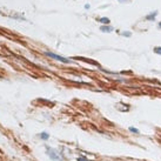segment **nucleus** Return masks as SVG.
<instances>
[{
    "label": "nucleus",
    "mask_w": 161,
    "mask_h": 161,
    "mask_svg": "<svg viewBox=\"0 0 161 161\" xmlns=\"http://www.w3.org/2000/svg\"><path fill=\"white\" fill-rule=\"evenodd\" d=\"M46 154L48 155V158L51 160H53V161H62L61 154L56 149H54L52 147H46Z\"/></svg>",
    "instance_id": "f257e3e1"
},
{
    "label": "nucleus",
    "mask_w": 161,
    "mask_h": 161,
    "mask_svg": "<svg viewBox=\"0 0 161 161\" xmlns=\"http://www.w3.org/2000/svg\"><path fill=\"white\" fill-rule=\"evenodd\" d=\"M45 55L50 56V58H52V59H54V60H59V61H61V62H64V64H70V62H71L70 59H66V58H64V56L58 55V54H54V53H52V52H45Z\"/></svg>",
    "instance_id": "f03ea898"
},
{
    "label": "nucleus",
    "mask_w": 161,
    "mask_h": 161,
    "mask_svg": "<svg viewBox=\"0 0 161 161\" xmlns=\"http://www.w3.org/2000/svg\"><path fill=\"white\" fill-rule=\"evenodd\" d=\"M113 30H114L113 27L106 26V25H103V26L100 27V31H101V32H106V33H111V32H113Z\"/></svg>",
    "instance_id": "7ed1b4c3"
},
{
    "label": "nucleus",
    "mask_w": 161,
    "mask_h": 161,
    "mask_svg": "<svg viewBox=\"0 0 161 161\" xmlns=\"http://www.w3.org/2000/svg\"><path fill=\"white\" fill-rule=\"evenodd\" d=\"M156 14H158V11H154L153 14H152V13H149V14L146 17V20H154L155 17H156Z\"/></svg>",
    "instance_id": "20e7f679"
},
{
    "label": "nucleus",
    "mask_w": 161,
    "mask_h": 161,
    "mask_svg": "<svg viewBox=\"0 0 161 161\" xmlns=\"http://www.w3.org/2000/svg\"><path fill=\"white\" fill-rule=\"evenodd\" d=\"M39 138H40L41 140H48V139H50V134L46 133V132H42V133L39 134Z\"/></svg>",
    "instance_id": "39448f33"
},
{
    "label": "nucleus",
    "mask_w": 161,
    "mask_h": 161,
    "mask_svg": "<svg viewBox=\"0 0 161 161\" xmlns=\"http://www.w3.org/2000/svg\"><path fill=\"white\" fill-rule=\"evenodd\" d=\"M99 21L102 23V24H105V25H108V24H109V19H108V18H100Z\"/></svg>",
    "instance_id": "423d86ee"
},
{
    "label": "nucleus",
    "mask_w": 161,
    "mask_h": 161,
    "mask_svg": "<svg viewBox=\"0 0 161 161\" xmlns=\"http://www.w3.org/2000/svg\"><path fill=\"white\" fill-rule=\"evenodd\" d=\"M128 129H129V132H132V133L139 134V129H138V128H135V127H132V126H131V127H129Z\"/></svg>",
    "instance_id": "0eeeda50"
},
{
    "label": "nucleus",
    "mask_w": 161,
    "mask_h": 161,
    "mask_svg": "<svg viewBox=\"0 0 161 161\" xmlns=\"http://www.w3.org/2000/svg\"><path fill=\"white\" fill-rule=\"evenodd\" d=\"M154 53L161 55V47H155V48H154Z\"/></svg>",
    "instance_id": "6e6552de"
},
{
    "label": "nucleus",
    "mask_w": 161,
    "mask_h": 161,
    "mask_svg": "<svg viewBox=\"0 0 161 161\" xmlns=\"http://www.w3.org/2000/svg\"><path fill=\"white\" fill-rule=\"evenodd\" d=\"M77 161H89L88 159H86L85 156H79L78 159H77Z\"/></svg>",
    "instance_id": "1a4fd4ad"
},
{
    "label": "nucleus",
    "mask_w": 161,
    "mask_h": 161,
    "mask_svg": "<svg viewBox=\"0 0 161 161\" xmlns=\"http://www.w3.org/2000/svg\"><path fill=\"white\" fill-rule=\"evenodd\" d=\"M121 34H122V35H124V36H128V38L131 36V32H122Z\"/></svg>",
    "instance_id": "9d476101"
},
{
    "label": "nucleus",
    "mask_w": 161,
    "mask_h": 161,
    "mask_svg": "<svg viewBox=\"0 0 161 161\" xmlns=\"http://www.w3.org/2000/svg\"><path fill=\"white\" fill-rule=\"evenodd\" d=\"M120 1H128V0H120Z\"/></svg>",
    "instance_id": "9b49d317"
},
{
    "label": "nucleus",
    "mask_w": 161,
    "mask_h": 161,
    "mask_svg": "<svg viewBox=\"0 0 161 161\" xmlns=\"http://www.w3.org/2000/svg\"><path fill=\"white\" fill-rule=\"evenodd\" d=\"M159 27H160V28H161V23H159Z\"/></svg>",
    "instance_id": "f8f14e48"
}]
</instances>
